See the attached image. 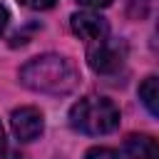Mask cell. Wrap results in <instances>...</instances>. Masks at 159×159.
I'll list each match as a JSON object with an SVG mask.
<instances>
[{
  "mask_svg": "<svg viewBox=\"0 0 159 159\" xmlns=\"http://www.w3.org/2000/svg\"><path fill=\"white\" fill-rule=\"evenodd\" d=\"M25 7H30V10H50L57 0H20Z\"/></svg>",
  "mask_w": 159,
  "mask_h": 159,
  "instance_id": "9",
  "label": "cell"
},
{
  "mask_svg": "<svg viewBox=\"0 0 159 159\" xmlns=\"http://www.w3.org/2000/svg\"><path fill=\"white\" fill-rule=\"evenodd\" d=\"M139 99L144 102V107L149 109V114H152V117H157V114H159V109H157V99H159V82H157V77H154V75H149V77L139 84Z\"/></svg>",
  "mask_w": 159,
  "mask_h": 159,
  "instance_id": "7",
  "label": "cell"
},
{
  "mask_svg": "<svg viewBox=\"0 0 159 159\" xmlns=\"http://www.w3.org/2000/svg\"><path fill=\"white\" fill-rule=\"evenodd\" d=\"M70 124L82 134H92V137L109 134L119 127V109L112 99L89 94V97H82L77 104H72Z\"/></svg>",
  "mask_w": 159,
  "mask_h": 159,
  "instance_id": "2",
  "label": "cell"
},
{
  "mask_svg": "<svg viewBox=\"0 0 159 159\" xmlns=\"http://www.w3.org/2000/svg\"><path fill=\"white\" fill-rule=\"evenodd\" d=\"M124 152H127V159H159L157 142L147 134H132L124 142Z\"/></svg>",
  "mask_w": 159,
  "mask_h": 159,
  "instance_id": "6",
  "label": "cell"
},
{
  "mask_svg": "<svg viewBox=\"0 0 159 159\" xmlns=\"http://www.w3.org/2000/svg\"><path fill=\"white\" fill-rule=\"evenodd\" d=\"M127 60V45L112 37H102L97 42H89L87 47V62L97 75H112L117 72Z\"/></svg>",
  "mask_w": 159,
  "mask_h": 159,
  "instance_id": "3",
  "label": "cell"
},
{
  "mask_svg": "<svg viewBox=\"0 0 159 159\" xmlns=\"http://www.w3.org/2000/svg\"><path fill=\"white\" fill-rule=\"evenodd\" d=\"M70 27H72V32H75L80 40H84L87 45H89V42H97V40H102V37L109 35L107 20H104L102 15H97V12H92V10H80V12H75V15L70 17Z\"/></svg>",
  "mask_w": 159,
  "mask_h": 159,
  "instance_id": "4",
  "label": "cell"
},
{
  "mask_svg": "<svg viewBox=\"0 0 159 159\" xmlns=\"http://www.w3.org/2000/svg\"><path fill=\"white\" fill-rule=\"evenodd\" d=\"M77 2H80V5H87V7H97V10H99V7H107L112 0H77Z\"/></svg>",
  "mask_w": 159,
  "mask_h": 159,
  "instance_id": "10",
  "label": "cell"
},
{
  "mask_svg": "<svg viewBox=\"0 0 159 159\" xmlns=\"http://www.w3.org/2000/svg\"><path fill=\"white\" fill-rule=\"evenodd\" d=\"M10 124H12V132L20 142H35L42 129H45V119H42V112L35 109V107H20L10 114Z\"/></svg>",
  "mask_w": 159,
  "mask_h": 159,
  "instance_id": "5",
  "label": "cell"
},
{
  "mask_svg": "<svg viewBox=\"0 0 159 159\" xmlns=\"http://www.w3.org/2000/svg\"><path fill=\"white\" fill-rule=\"evenodd\" d=\"M5 25H7V10L0 5V35H2V30H5Z\"/></svg>",
  "mask_w": 159,
  "mask_h": 159,
  "instance_id": "11",
  "label": "cell"
},
{
  "mask_svg": "<svg viewBox=\"0 0 159 159\" xmlns=\"http://www.w3.org/2000/svg\"><path fill=\"white\" fill-rule=\"evenodd\" d=\"M2 149H5V129L0 124V154H2Z\"/></svg>",
  "mask_w": 159,
  "mask_h": 159,
  "instance_id": "12",
  "label": "cell"
},
{
  "mask_svg": "<svg viewBox=\"0 0 159 159\" xmlns=\"http://www.w3.org/2000/svg\"><path fill=\"white\" fill-rule=\"evenodd\" d=\"M20 82L27 89L42 92V94H70L77 87L80 75L67 57L40 55V57H32L27 65H22Z\"/></svg>",
  "mask_w": 159,
  "mask_h": 159,
  "instance_id": "1",
  "label": "cell"
},
{
  "mask_svg": "<svg viewBox=\"0 0 159 159\" xmlns=\"http://www.w3.org/2000/svg\"><path fill=\"white\" fill-rule=\"evenodd\" d=\"M84 159H119V154L114 149H107V147H92L84 154Z\"/></svg>",
  "mask_w": 159,
  "mask_h": 159,
  "instance_id": "8",
  "label": "cell"
}]
</instances>
